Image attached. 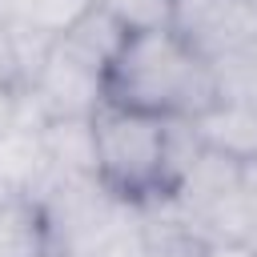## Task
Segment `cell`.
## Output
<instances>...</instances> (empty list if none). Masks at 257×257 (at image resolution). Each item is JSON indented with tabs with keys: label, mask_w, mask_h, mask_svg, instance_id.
Listing matches in <instances>:
<instances>
[{
	"label": "cell",
	"mask_w": 257,
	"mask_h": 257,
	"mask_svg": "<svg viewBox=\"0 0 257 257\" xmlns=\"http://www.w3.org/2000/svg\"><path fill=\"white\" fill-rule=\"evenodd\" d=\"M92 8L104 12L124 36H133V32L173 28V8H177V0H92Z\"/></svg>",
	"instance_id": "11"
},
{
	"label": "cell",
	"mask_w": 257,
	"mask_h": 257,
	"mask_svg": "<svg viewBox=\"0 0 257 257\" xmlns=\"http://www.w3.org/2000/svg\"><path fill=\"white\" fill-rule=\"evenodd\" d=\"M145 257H213V245L185 221H145Z\"/></svg>",
	"instance_id": "10"
},
{
	"label": "cell",
	"mask_w": 257,
	"mask_h": 257,
	"mask_svg": "<svg viewBox=\"0 0 257 257\" xmlns=\"http://www.w3.org/2000/svg\"><path fill=\"white\" fill-rule=\"evenodd\" d=\"M221 100L217 72L197 56L173 28L133 32L116 48L104 72V104L161 116V120H197Z\"/></svg>",
	"instance_id": "1"
},
{
	"label": "cell",
	"mask_w": 257,
	"mask_h": 257,
	"mask_svg": "<svg viewBox=\"0 0 257 257\" xmlns=\"http://www.w3.org/2000/svg\"><path fill=\"white\" fill-rule=\"evenodd\" d=\"M88 8H92V0H0V28H16V32L56 40Z\"/></svg>",
	"instance_id": "7"
},
{
	"label": "cell",
	"mask_w": 257,
	"mask_h": 257,
	"mask_svg": "<svg viewBox=\"0 0 257 257\" xmlns=\"http://www.w3.org/2000/svg\"><path fill=\"white\" fill-rule=\"evenodd\" d=\"M44 145L52 173L60 177H96V145H92V116L88 120H48Z\"/></svg>",
	"instance_id": "8"
},
{
	"label": "cell",
	"mask_w": 257,
	"mask_h": 257,
	"mask_svg": "<svg viewBox=\"0 0 257 257\" xmlns=\"http://www.w3.org/2000/svg\"><path fill=\"white\" fill-rule=\"evenodd\" d=\"M173 124L177 120L100 104L92 112L96 181L124 205H169L181 185L173 165Z\"/></svg>",
	"instance_id": "2"
},
{
	"label": "cell",
	"mask_w": 257,
	"mask_h": 257,
	"mask_svg": "<svg viewBox=\"0 0 257 257\" xmlns=\"http://www.w3.org/2000/svg\"><path fill=\"white\" fill-rule=\"evenodd\" d=\"M253 4H257V0H253Z\"/></svg>",
	"instance_id": "13"
},
{
	"label": "cell",
	"mask_w": 257,
	"mask_h": 257,
	"mask_svg": "<svg viewBox=\"0 0 257 257\" xmlns=\"http://www.w3.org/2000/svg\"><path fill=\"white\" fill-rule=\"evenodd\" d=\"M44 124L48 116L36 108V100L24 92L20 116L8 124V133L0 137V193L8 197H24L36 201L44 193V185L52 181V161H48V145H44Z\"/></svg>",
	"instance_id": "5"
},
{
	"label": "cell",
	"mask_w": 257,
	"mask_h": 257,
	"mask_svg": "<svg viewBox=\"0 0 257 257\" xmlns=\"http://www.w3.org/2000/svg\"><path fill=\"white\" fill-rule=\"evenodd\" d=\"M48 241L44 217L32 201L0 193V257H40Z\"/></svg>",
	"instance_id": "9"
},
{
	"label": "cell",
	"mask_w": 257,
	"mask_h": 257,
	"mask_svg": "<svg viewBox=\"0 0 257 257\" xmlns=\"http://www.w3.org/2000/svg\"><path fill=\"white\" fill-rule=\"evenodd\" d=\"M40 257H72V253H68L60 241H52V237H48V241H44V249H40Z\"/></svg>",
	"instance_id": "12"
},
{
	"label": "cell",
	"mask_w": 257,
	"mask_h": 257,
	"mask_svg": "<svg viewBox=\"0 0 257 257\" xmlns=\"http://www.w3.org/2000/svg\"><path fill=\"white\" fill-rule=\"evenodd\" d=\"M173 32L205 56L213 68L257 40V4L253 0H177Z\"/></svg>",
	"instance_id": "4"
},
{
	"label": "cell",
	"mask_w": 257,
	"mask_h": 257,
	"mask_svg": "<svg viewBox=\"0 0 257 257\" xmlns=\"http://www.w3.org/2000/svg\"><path fill=\"white\" fill-rule=\"evenodd\" d=\"M124 44V32L88 8L68 32L48 44V56L28 84V96L48 120H88L104 104V72Z\"/></svg>",
	"instance_id": "3"
},
{
	"label": "cell",
	"mask_w": 257,
	"mask_h": 257,
	"mask_svg": "<svg viewBox=\"0 0 257 257\" xmlns=\"http://www.w3.org/2000/svg\"><path fill=\"white\" fill-rule=\"evenodd\" d=\"M197 141L237 165L257 161V100H237V96H221L209 112H201L197 120H189Z\"/></svg>",
	"instance_id": "6"
}]
</instances>
